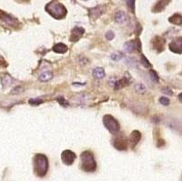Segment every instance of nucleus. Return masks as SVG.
<instances>
[{"label":"nucleus","instance_id":"nucleus-27","mask_svg":"<svg viewBox=\"0 0 182 182\" xmlns=\"http://www.w3.org/2000/svg\"><path fill=\"white\" fill-rule=\"evenodd\" d=\"M127 6L134 12V10H135V0H127Z\"/></svg>","mask_w":182,"mask_h":182},{"label":"nucleus","instance_id":"nucleus-4","mask_svg":"<svg viewBox=\"0 0 182 182\" xmlns=\"http://www.w3.org/2000/svg\"><path fill=\"white\" fill-rule=\"evenodd\" d=\"M103 124L106 127V128L112 134H117L119 129V124L118 122L116 120V118H114L111 115H106L103 117Z\"/></svg>","mask_w":182,"mask_h":182},{"label":"nucleus","instance_id":"nucleus-5","mask_svg":"<svg viewBox=\"0 0 182 182\" xmlns=\"http://www.w3.org/2000/svg\"><path fill=\"white\" fill-rule=\"evenodd\" d=\"M124 49L128 53H133L135 51H140L141 49V43L139 39H134L127 41L124 45Z\"/></svg>","mask_w":182,"mask_h":182},{"label":"nucleus","instance_id":"nucleus-18","mask_svg":"<svg viewBox=\"0 0 182 182\" xmlns=\"http://www.w3.org/2000/svg\"><path fill=\"white\" fill-rule=\"evenodd\" d=\"M167 2H168V0H160V1L156 5V7L154 8V11L159 12V11L163 10L166 8V6L167 5Z\"/></svg>","mask_w":182,"mask_h":182},{"label":"nucleus","instance_id":"nucleus-21","mask_svg":"<svg viewBox=\"0 0 182 182\" xmlns=\"http://www.w3.org/2000/svg\"><path fill=\"white\" fill-rule=\"evenodd\" d=\"M2 82H3V85L4 87H8L11 83H12V78L9 77V76H5L2 79Z\"/></svg>","mask_w":182,"mask_h":182},{"label":"nucleus","instance_id":"nucleus-24","mask_svg":"<svg viewBox=\"0 0 182 182\" xmlns=\"http://www.w3.org/2000/svg\"><path fill=\"white\" fill-rule=\"evenodd\" d=\"M110 58H111V59L114 60V61H118V60H120V59L123 58V55H122L121 53H114V54L111 55Z\"/></svg>","mask_w":182,"mask_h":182},{"label":"nucleus","instance_id":"nucleus-2","mask_svg":"<svg viewBox=\"0 0 182 182\" xmlns=\"http://www.w3.org/2000/svg\"><path fill=\"white\" fill-rule=\"evenodd\" d=\"M46 11L56 19H62L67 15V8L58 2H51L46 6Z\"/></svg>","mask_w":182,"mask_h":182},{"label":"nucleus","instance_id":"nucleus-19","mask_svg":"<svg viewBox=\"0 0 182 182\" xmlns=\"http://www.w3.org/2000/svg\"><path fill=\"white\" fill-rule=\"evenodd\" d=\"M135 90H136V92H137L139 94H144L147 91V88L144 84L139 83V84H137L135 86Z\"/></svg>","mask_w":182,"mask_h":182},{"label":"nucleus","instance_id":"nucleus-8","mask_svg":"<svg viewBox=\"0 0 182 182\" xmlns=\"http://www.w3.org/2000/svg\"><path fill=\"white\" fill-rule=\"evenodd\" d=\"M114 147L118 150H126L127 148V141L123 137H117L114 140Z\"/></svg>","mask_w":182,"mask_h":182},{"label":"nucleus","instance_id":"nucleus-7","mask_svg":"<svg viewBox=\"0 0 182 182\" xmlns=\"http://www.w3.org/2000/svg\"><path fill=\"white\" fill-rule=\"evenodd\" d=\"M85 33V29L83 28H79V27H75L72 30H71V35H70V41L71 42H77L84 35Z\"/></svg>","mask_w":182,"mask_h":182},{"label":"nucleus","instance_id":"nucleus-3","mask_svg":"<svg viewBox=\"0 0 182 182\" xmlns=\"http://www.w3.org/2000/svg\"><path fill=\"white\" fill-rule=\"evenodd\" d=\"M81 168L86 172H94L97 168V163L94 155L90 151H84L81 156Z\"/></svg>","mask_w":182,"mask_h":182},{"label":"nucleus","instance_id":"nucleus-29","mask_svg":"<svg viewBox=\"0 0 182 182\" xmlns=\"http://www.w3.org/2000/svg\"><path fill=\"white\" fill-rule=\"evenodd\" d=\"M164 94H167V95H168V96H172L173 95V92L171 91V89H169V88H163V91H162Z\"/></svg>","mask_w":182,"mask_h":182},{"label":"nucleus","instance_id":"nucleus-15","mask_svg":"<svg viewBox=\"0 0 182 182\" xmlns=\"http://www.w3.org/2000/svg\"><path fill=\"white\" fill-rule=\"evenodd\" d=\"M115 20L116 22L122 24L124 22L127 21V15L126 13H124L123 11H118L116 15H115Z\"/></svg>","mask_w":182,"mask_h":182},{"label":"nucleus","instance_id":"nucleus-9","mask_svg":"<svg viewBox=\"0 0 182 182\" xmlns=\"http://www.w3.org/2000/svg\"><path fill=\"white\" fill-rule=\"evenodd\" d=\"M168 47L172 52L177 53V54H181V38L171 42Z\"/></svg>","mask_w":182,"mask_h":182},{"label":"nucleus","instance_id":"nucleus-12","mask_svg":"<svg viewBox=\"0 0 182 182\" xmlns=\"http://www.w3.org/2000/svg\"><path fill=\"white\" fill-rule=\"evenodd\" d=\"M53 51L58 54H64L68 51V47L63 43H58L53 47Z\"/></svg>","mask_w":182,"mask_h":182},{"label":"nucleus","instance_id":"nucleus-6","mask_svg":"<svg viewBox=\"0 0 182 182\" xmlns=\"http://www.w3.org/2000/svg\"><path fill=\"white\" fill-rule=\"evenodd\" d=\"M61 159H62V161H63L64 164L68 165V166L72 165L74 163L75 159H76V154L73 151L67 149V150H65V151L62 152V154H61Z\"/></svg>","mask_w":182,"mask_h":182},{"label":"nucleus","instance_id":"nucleus-11","mask_svg":"<svg viewBox=\"0 0 182 182\" xmlns=\"http://www.w3.org/2000/svg\"><path fill=\"white\" fill-rule=\"evenodd\" d=\"M0 19L3 20V21H4L5 23H7L8 25H15V23H16V21H17L14 18L10 17V16L8 15L7 13L2 12V11H0Z\"/></svg>","mask_w":182,"mask_h":182},{"label":"nucleus","instance_id":"nucleus-16","mask_svg":"<svg viewBox=\"0 0 182 182\" xmlns=\"http://www.w3.org/2000/svg\"><path fill=\"white\" fill-rule=\"evenodd\" d=\"M169 22L174 24V25H177V26H181L182 24V17L180 14H175L173 17H171L169 18Z\"/></svg>","mask_w":182,"mask_h":182},{"label":"nucleus","instance_id":"nucleus-25","mask_svg":"<svg viewBox=\"0 0 182 182\" xmlns=\"http://www.w3.org/2000/svg\"><path fill=\"white\" fill-rule=\"evenodd\" d=\"M42 102H43V100H42V99H40V98H32V99H30V100L28 101V103H29V104H31V105H33V106H38V105H40Z\"/></svg>","mask_w":182,"mask_h":182},{"label":"nucleus","instance_id":"nucleus-14","mask_svg":"<svg viewBox=\"0 0 182 182\" xmlns=\"http://www.w3.org/2000/svg\"><path fill=\"white\" fill-rule=\"evenodd\" d=\"M128 83H129V80H128L127 78H122L121 79L117 80V81L115 83V89H116V90H118V89H120V88H122L127 86Z\"/></svg>","mask_w":182,"mask_h":182},{"label":"nucleus","instance_id":"nucleus-22","mask_svg":"<svg viewBox=\"0 0 182 182\" xmlns=\"http://www.w3.org/2000/svg\"><path fill=\"white\" fill-rule=\"evenodd\" d=\"M57 100H58V102L60 104V106H62V107H64V108L69 106L68 102V101L66 100V98H64L63 97H59V98H58Z\"/></svg>","mask_w":182,"mask_h":182},{"label":"nucleus","instance_id":"nucleus-30","mask_svg":"<svg viewBox=\"0 0 182 182\" xmlns=\"http://www.w3.org/2000/svg\"><path fill=\"white\" fill-rule=\"evenodd\" d=\"M74 87H79V86H85V83H73Z\"/></svg>","mask_w":182,"mask_h":182},{"label":"nucleus","instance_id":"nucleus-13","mask_svg":"<svg viewBox=\"0 0 182 182\" xmlns=\"http://www.w3.org/2000/svg\"><path fill=\"white\" fill-rule=\"evenodd\" d=\"M92 75H93V77L95 78L101 79V78H103L106 76V73H105V70L102 68H96L93 69Z\"/></svg>","mask_w":182,"mask_h":182},{"label":"nucleus","instance_id":"nucleus-20","mask_svg":"<svg viewBox=\"0 0 182 182\" xmlns=\"http://www.w3.org/2000/svg\"><path fill=\"white\" fill-rule=\"evenodd\" d=\"M140 63H141L145 68H150V67H151V64L149 63V61L147 60V58H146V57H145L144 55H141Z\"/></svg>","mask_w":182,"mask_h":182},{"label":"nucleus","instance_id":"nucleus-10","mask_svg":"<svg viewBox=\"0 0 182 182\" xmlns=\"http://www.w3.org/2000/svg\"><path fill=\"white\" fill-rule=\"evenodd\" d=\"M141 138V135H140V132L137 131V130H134L131 135H130V144H131V147H134L140 140Z\"/></svg>","mask_w":182,"mask_h":182},{"label":"nucleus","instance_id":"nucleus-26","mask_svg":"<svg viewBox=\"0 0 182 182\" xmlns=\"http://www.w3.org/2000/svg\"><path fill=\"white\" fill-rule=\"evenodd\" d=\"M159 102L163 106H168L169 105V99L167 98H159Z\"/></svg>","mask_w":182,"mask_h":182},{"label":"nucleus","instance_id":"nucleus-28","mask_svg":"<svg viewBox=\"0 0 182 182\" xmlns=\"http://www.w3.org/2000/svg\"><path fill=\"white\" fill-rule=\"evenodd\" d=\"M114 37H115V35H114V33L112 31H108L106 33V38L108 40H112L114 38Z\"/></svg>","mask_w":182,"mask_h":182},{"label":"nucleus","instance_id":"nucleus-17","mask_svg":"<svg viewBox=\"0 0 182 182\" xmlns=\"http://www.w3.org/2000/svg\"><path fill=\"white\" fill-rule=\"evenodd\" d=\"M53 77V74L50 71H45L43 73H41L38 77V79L42 82H47L48 80H50Z\"/></svg>","mask_w":182,"mask_h":182},{"label":"nucleus","instance_id":"nucleus-1","mask_svg":"<svg viewBox=\"0 0 182 182\" xmlns=\"http://www.w3.org/2000/svg\"><path fill=\"white\" fill-rule=\"evenodd\" d=\"M34 170L37 176L43 177L47 175L48 170V157L43 154H37L34 157Z\"/></svg>","mask_w":182,"mask_h":182},{"label":"nucleus","instance_id":"nucleus-23","mask_svg":"<svg viewBox=\"0 0 182 182\" xmlns=\"http://www.w3.org/2000/svg\"><path fill=\"white\" fill-rule=\"evenodd\" d=\"M149 75H150V78H151V80L153 81V82H156V83H157L158 82V76H157V74L154 71V70H151L150 72H149Z\"/></svg>","mask_w":182,"mask_h":182}]
</instances>
